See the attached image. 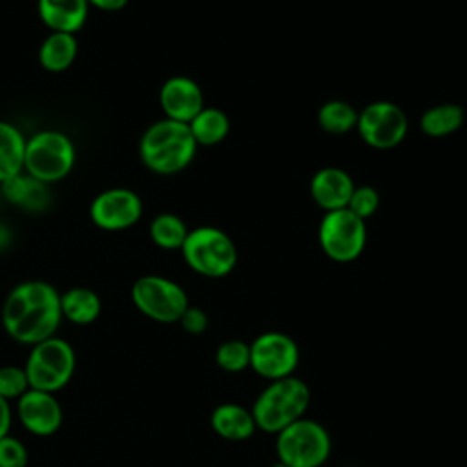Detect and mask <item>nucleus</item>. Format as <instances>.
<instances>
[{
    "mask_svg": "<svg viewBox=\"0 0 467 467\" xmlns=\"http://www.w3.org/2000/svg\"><path fill=\"white\" fill-rule=\"evenodd\" d=\"M62 321L60 294L46 281H22L9 290L2 305L7 336L22 345H36L57 334Z\"/></svg>",
    "mask_w": 467,
    "mask_h": 467,
    "instance_id": "1",
    "label": "nucleus"
},
{
    "mask_svg": "<svg viewBox=\"0 0 467 467\" xmlns=\"http://www.w3.org/2000/svg\"><path fill=\"white\" fill-rule=\"evenodd\" d=\"M197 148L188 124L162 117L142 131L139 159L157 175H175L193 162Z\"/></svg>",
    "mask_w": 467,
    "mask_h": 467,
    "instance_id": "2",
    "label": "nucleus"
},
{
    "mask_svg": "<svg viewBox=\"0 0 467 467\" xmlns=\"http://www.w3.org/2000/svg\"><path fill=\"white\" fill-rule=\"evenodd\" d=\"M308 405V385L297 376H286L270 381L259 392L250 410L259 431L277 434L290 423L305 418Z\"/></svg>",
    "mask_w": 467,
    "mask_h": 467,
    "instance_id": "3",
    "label": "nucleus"
},
{
    "mask_svg": "<svg viewBox=\"0 0 467 467\" xmlns=\"http://www.w3.org/2000/svg\"><path fill=\"white\" fill-rule=\"evenodd\" d=\"M75 161L73 140L58 130H42L26 139L24 171L44 184L66 179L75 168Z\"/></svg>",
    "mask_w": 467,
    "mask_h": 467,
    "instance_id": "4",
    "label": "nucleus"
},
{
    "mask_svg": "<svg viewBox=\"0 0 467 467\" xmlns=\"http://www.w3.org/2000/svg\"><path fill=\"white\" fill-rule=\"evenodd\" d=\"M184 263L199 275L224 277L237 265V248L232 237L217 226H197L188 232L181 246Z\"/></svg>",
    "mask_w": 467,
    "mask_h": 467,
    "instance_id": "5",
    "label": "nucleus"
},
{
    "mask_svg": "<svg viewBox=\"0 0 467 467\" xmlns=\"http://www.w3.org/2000/svg\"><path fill=\"white\" fill-rule=\"evenodd\" d=\"M330 451V434L316 420L301 418L275 434L277 460L288 467H321Z\"/></svg>",
    "mask_w": 467,
    "mask_h": 467,
    "instance_id": "6",
    "label": "nucleus"
},
{
    "mask_svg": "<svg viewBox=\"0 0 467 467\" xmlns=\"http://www.w3.org/2000/svg\"><path fill=\"white\" fill-rule=\"evenodd\" d=\"M75 367L77 356L73 347L66 339L53 336L33 345L24 370L29 389L55 394L71 381Z\"/></svg>",
    "mask_w": 467,
    "mask_h": 467,
    "instance_id": "7",
    "label": "nucleus"
},
{
    "mask_svg": "<svg viewBox=\"0 0 467 467\" xmlns=\"http://www.w3.org/2000/svg\"><path fill=\"white\" fill-rule=\"evenodd\" d=\"M131 301L135 308L157 323H179L190 306L186 290L164 275L148 274L131 285Z\"/></svg>",
    "mask_w": 467,
    "mask_h": 467,
    "instance_id": "8",
    "label": "nucleus"
},
{
    "mask_svg": "<svg viewBox=\"0 0 467 467\" xmlns=\"http://www.w3.org/2000/svg\"><path fill=\"white\" fill-rule=\"evenodd\" d=\"M323 254L336 263L356 261L367 244V224L348 208L325 212L317 228Z\"/></svg>",
    "mask_w": 467,
    "mask_h": 467,
    "instance_id": "9",
    "label": "nucleus"
},
{
    "mask_svg": "<svg viewBox=\"0 0 467 467\" xmlns=\"http://www.w3.org/2000/svg\"><path fill=\"white\" fill-rule=\"evenodd\" d=\"M356 130L361 140L374 150H390L403 142L409 131L405 111L390 100H374L358 113Z\"/></svg>",
    "mask_w": 467,
    "mask_h": 467,
    "instance_id": "10",
    "label": "nucleus"
},
{
    "mask_svg": "<svg viewBox=\"0 0 467 467\" xmlns=\"http://www.w3.org/2000/svg\"><path fill=\"white\" fill-rule=\"evenodd\" d=\"M299 358L296 339L279 330L263 332L250 343V368L268 381L294 376Z\"/></svg>",
    "mask_w": 467,
    "mask_h": 467,
    "instance_id": "11",
    "label": "nucleus"
},
{
    "mask_svg": "<svg viewBox=\"0 0 467 467\" xmlns=\"http://www.w3.org/2000/svg\"><path fill=\"white\" fill-rule=\"evenodd\" d=\"M142 199L130 188H108L97 193L89 204L91 223L104 232H124L142 217Z\"/></svg>",
    "mask_w": 467,
    "mask_h": 467,
    "instance_id": "12",
    "label": "nucleus"
},
{
    "mask_svg": "<svg viewBox=\"0 0 467 467\" xmlns=\"http://www.w3.org/2000/svg\"><path fill=\"white\" fill-rule=\"evenodd\" d=\"M16 414L26 431L51 436L62 425V405L53 392L29 389L16 400Z\"/></svg>",
    "mask_w": 467,
    "mask_h": 467,
    "instance_id": "13",
    "label": "nucleus"
},
{
    "mask_svg": "<svg viewBox=\"0 0 467 467\" xmlns=\"http://www.w3.org/2000/svg\"><path fill=\"white\" fill-rule=\"evenodd\" d=\"M159 104L166 119L188 124L204 108V95L193 78L173 75L162 82Z\"/></svg>",
    "mask_w": 467,
    "mask_h": 467,
    "instance_id": "14",
    "label": "nucleus"
},
{
    "mask_svg": "<svg viewBox=\"0 0 467 467\" xmlns=\"http://www.w3.org/2000/svg\"><path fill=\"white\" fill-rule=\"evenodd\" d=\"M356 184L352 177L337 166L319 168L310 179V197L325 212L347 208Z\"/></svg>",
    "mask_w": 467,
    "mask_h": 467,
    "instance_id": "15",
    "label": "nucleus"
},
{
    "mask_svg": "<svg viewBox=\"0 0 467 467\" xmlns=\"http://www.w3.org/2000/svg\"><path fill=\"white\" fill-rule=\"evenodd\" d=\"M40 22L49 31L77 35L88 22V0H36Z\"/></svg>",
    "mask_w": 467,
    "mask_h": 467,
    "instance_id": "16",
    "label": "nucleus"
},
{
    "mask_svg": "<svg viewBox=\"0 0 467 467\" xmlns=\"http://www.w3.org/2000/svg\"><path fill=\"white\" fill-rule=\"evenodd\" d=\"M213 432L228 441H244L257 431L252 410L239 403H221L210 414Z\"/></svg>",
    "mask_w": 467,
    "mask_h": 467,
    "instance_id": "17",
    "label": "nucleus"
},
{
    "mask_svg": "<svg viewBox=\"0 0 467 467\" xmlns=\"http://www.w3.org/2000/svg\"><path fill=\"white\" fill-rule=\"evenodd\" d=\"M0 190L9 204L18 206L26 212L44 210L49 199L47 184L33 179L26 171H20L0 182Z\"/></svg>",
    "mask_w": 467,
    "mask_h": 467,
    "instance_id": "18",
    "label": "nucleus"
},
{
    "mask_svg": "<svg viewBox=\"0 0 467 467\" xmlns=\"http://www.w3.org/2000/svg\"><path fill=\"white\" fill-rule=\"evenodd\" d=\"M78 55V40L71 33L49 31V35L40 42L38 64L49 73H62L69 69Z\"/></svg>",
    "mask_w": 467,
    "mask_h": 467,
    "instance_id": "19",
    "label": "nucleus"
},
{
    "mask_svg": "<svg viewBox=\"0 0 467 467\" xmlns=\"http://www.w3.org/2000/svg\"><path fill=\"white\" fill-rule=\"evenodd\" d=\"M62 319L75 325H91L102 312V301L99 294L88 286H73L60 294Z\"/></svg>",
    "mask_w": 467,
    "mask_h": 467,
    "instance_id": "20",
    "label": "nucleus"
},
{
    "mask_svg": "<svg viewBox=\"0 0 467 467\" xmlns=\"http://www.w3.org/2000/svg\"><path fill=\"white\" fill-rule=\"evenodd\" d=\"M465 120V111L460 104L443 102L427 108L420 117V130L427 137H447L462 128Z\"/></svg>",
    "mask_w": 467,
    "mask_h": 467,
    "instance_id": "21",
    "label": "nucleus"
},
{
    "mask_svg": "<svg viewBox=\"0 0 467 467\" xmlns=\"http://www.w3.org/2000/svg\"><path fill=\"white\" fill-rule=\"evenodd\" d=\"M190 131L197 142V146H215L223 142L230 133V119L228 115L212 106H204L190 122Z\"/></svg>",
    "mask_w": 467,
    "mask_h": 467,
    "instance_id": "22",
    "label": "nucleus"
},
{
    "mask_svg": "<svg viewBox=\"0 0 467 467\" xmlns=\"http://www.w3.org/2000/svg\"><path fill=\"white\" fill-rule=\"evenodd\" d=\"M26 137L11 122L0 120V182L24 171Z\"/></svg>",
    "mask_w": 467,
    "mask_h": 467,
    "instance_id": "23",
    "label": "nucleus"
},
{
    "mask_svg": "<svg viewBox=\"0 0 467 467\" xmlns=\"http://www.w3.org/2000/svg\"><path fill=\"white\" fill-rule=\"evenodd\" d=\"M148 232L155 246L162 250H181L190 230L179 215L171 212H162L151 219Z\"/></svg>",
    "mask_w": 467,
    "mask_h": 467,
    "instance_id": "24",
    "label": "nucleus"
},
{
    "mask_svg": "<svg viewBox=\"0 0 467 467\" xmlns=\"http://www.w3.org/2000/svg\"><path fill=\"white\" fill-rule=\"evenodd\" d=\"M358 109L347 100H328L317 109V124L330 135H343L356 130Z\"/></svg>",
    "mask_w": 467,
    "mask_h": 467,
    "instance_id": "25",
    "label": "nucleus"
},
{
    "mask_svg": "<svg viewBox=\"0 0 467 467\" xmlns=\"http://www.w3.org/2000/svg\"><path fill=\"white\" fill-rule=\"evenodd\" d=\"M215 363L224 372H243L250 368V345L241 339H226L215 350Z\"/></svg>",
    "mask_w": 467,
    "mask_h": 467,
    "instance_id": "26",
    "label": "nucleus"
},
{
    "mask_svg": "<svg viewBox=\"0 0 467 467\" xmlns=\"http://www.w3.org/2000/svg\"><path fill=\"white\" fill-rule=\"evenodd\" d=\"M347 208L358 215L359 219L367 221L368 217H372L378 208H379V193L376 188L368 186V184H361V186H356L352 195H350V201L347 204Z\"/></svg>",
    "mask_w": 467,
    "mask_h": 467,
    "instance_id": "27",
    "label": "nucleus"
},
{
    "mask_svg": "<svg viewBox=\"0 0 467 467\" xmlns=\"http://www.w3.org/2000/svg\"><path fill=\"white\" fill-rule=\"evenodd\" d=\"M29 390V381L26 370L15 365L0 367V396L4 400H18Z\"/></svg>",
    "mask_w": 467,
    "mask_h": 467,
    "instance_id": "28",
    "label": "nucleus"
},
{
    "mask_svg": "<svg viewBox=\"0 0 467 467\" xmlns=\"http://www.w3.org/2000/svg\"><path fill=\"white\" fill-rule=\"evenodd\" d=\"M27 449L20 440L9 434L0 438V467H27Z\"/></svg>",
    "mask_w": 467,
    "mask_h": 467,
    "instance_id": "29",
    "label": "nucleus"
},
{
    "mask_svg": "<svg viewBox=\"0 0 467 467\" xmlns=\"http://www.w3.org/2000/svg\"><path fill=\"white\" fill-rule=\"evenodd\" d=\"M179 325L182 327L184 332L199 336V334H202L208 328V316H206V312L202 308L190 305L184 310V314L181 316Z\"/></svg>",
    "mask_w": 467,
    "mask_h": 467,
    "instance_id": "30",
    "label": "nucleus"
},
{
    "mask_svg": "<svg viewBox=\"0 0 467 467\" xmlns=\"http://www.w3.org/2000/svg\"><path fill=\"white\" fill-rule=\"evenodd\" d=\"M130 0H88L89 7H97L100 11H108V13H113V11H120L128 5Z\"/></svg>",
    "mask_w": 467,
    "mask_h": 467,
    "instance_id": "31",
    "label": "nucleus"
},
{
    "mask_svg": "<svg viewBox=\"0 0 467 467\" xmlns=\"http://www.w3.org/2000/svg\"><path fill=\"white\" fill-rule=\"evenodd\" d=\"M9 427H11V409H9V401L0 396V438H4V436L9 434Z\"/></svg>",
    "mask_w": 467,
    "mask_h": 467,
    "instance_id": "32",
    "label": "nucleus"
},
{
    "mask_svg": "<svg viewBox=\"0 0 467 467\" xmlns=\"http://www.w3.org/2000/svg\"><path fill=\"white\" fill-rule=\"evenodd\" d=\"M272 467H288V465H285L283 462H279V460H277V462H275Z\"/></svg>",
    "mask_w": 467,
    "mask_h": 467,
    "instance_id": "33",
    "label": "nucleus"
}]
</instances>
